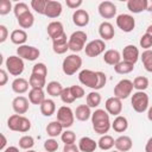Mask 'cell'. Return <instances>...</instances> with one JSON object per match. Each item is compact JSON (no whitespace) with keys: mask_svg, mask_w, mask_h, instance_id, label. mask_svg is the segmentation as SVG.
<instances>
[{"mask_svg":"<svg viewBox=\"0 0 152 152\" xmlns=\"http://www.w3.org/2000/svg\"><path fill=\"white\" fill-rule=\"evenodd\" d=\"M91 124H93V129L101 135H104L112 127L109 114L104 109H96L91 114Z\"/></svg>","mask_w":152,"mask_h":152,"instance_id":"cell-1","label":"cell"},{"mask_svg":"<svg viewBox=\"0 0 152 152\" xmlns=\"http://www.w3.org/2000/svg\"><path fill=\"white\" fill-rule=\"evenodd\" d=\"M7 126L11 131L14 132H20V133H25L28 132L31 128V121L19 114H13L8 118L7 120Z\"/></svg>","mask_w":152,"mask_h":152,"instance_id":"cell-2","label":"cell"},{"mask_svg":"<svg viewBox=\"0 0 152 152\" xmlns=\"http://www.w3.org/2000/svg\"><path fill=\"white\" fill-rule=\"evenodd\" d=\"M81 66H82V58L76 53L66 56L62 63L63 72L66 76H71V75L76 74V71H78Z\"/></svg>","mask_w":152,"mask_h":152,"instance_id":"cell-3","label":"cell"},{"mask_svg":"<svg viewBox=\"0 0 152 152\" xmlns=\"http://www.w3.org/2000/svg\"><path fill=\"white\" fill-rule=\"evenodd\" d=\"M87 33L84 31H75L71 33V36L68 39V44H69V50H71L72 52H80L86 48V42H87Z\"/></svg>","mask_w":152,"mask_h":152,"instance_id":"cell-4","label":"cell"},{"mask_svg":"<svg viewBox=\"0 0 152 152\" xmlns=\"http://www.w3.org/2000/svg\"><path fill=\"white\" fill-rule=\"evenodd\" d=\"M75 113L68 106H62L57 110V121L63 126V128H69L74 125Z\"/></svg>","mask_w":152,"mask_h":152,"instance_id":"cell-5","label":"cell"},{"mask_svg":"<svg viewBox=\"0 0 152 152\" xmlns=\"http://www.w3.org/2000/svg\"><path fill=\"white\" fill-rule=\"evenodd\" d=\"M131 103L137 113H144L148 108V95L145 91H135L132 95Z\"/></svg>","mask_w":152,"mask_h":152,"instance_id":"cell-6","label":"cell"},{"mask_svg":"<svg viewBox=\"0 0 152 152\" xmlns=\"http://www.w3.org/2000/svg\"><path fill=\"white\" fill-rule=\"evenodd\" d=\"M7 71L13 76H20L24 71V61L19 56H10L5 62Z\"/></svg>","mask_w":152,"mask_h":152,"instance_id":"cell-7","label":"cell"},{"mask_svg":"<svg viewBox=\"0 0 152 152\" xmlns=\"http://www.w3.org/2000/svg\"><path fill=\"white\" fill-rule=\"evenodd\" d=\"M132 90H133V82L131 80L124 78L119 81L114 87V96L120 100H124L132 94Z\"/></svg>","mask_w":152,"mask_h":152,"instance_id":"cell-8","label":"cell"},{"mask_svg":"<svg viewBox=\"0 0 152 152\" xmlns=\"http://www.w3.org/2000/svg\"><path fill=\"white\" fill-rule=\"evenodd\" d=\"M78 80L83 86L95 89L97 86V71L84 69L78 74Z\"/></svg>","mask_w":152,"mask_h":152,"instance_id":"cell-9","label":"cell"},{"mask_svg":"<svg viewBox=\"0 0 152 152\" xmlns=\"http://www.w3.org/2000/svg\"><path fill=\"white\" fill-rule=\"evenodd\" d=\"M106 49V44H104V40L102 39H94L91 42H89L86 48H84V51H86V55L88 57H96L99 55H101Z\"/></svg>","mask_w":152,"mask_h":152,"instance_id":"cell-10","label":"cell"},{"mask_svg":"<svg viewBox=\"0 0 152 152\" xmlns=\"http://www.w3.org/2000/svg\"><path fill=\"white\" fill-rule=\"evenodd\" d=\"M17 53L21 59L36 61L40 55V51L37 48L31 46V45H20L17 49Z\"/></svg>","mask_w":152,"mask_h":152,"instance_id":"cell-11","label":"cell"},{"mask_svg":"<svg viewBox=\"0 0 152 152\" xmlns=\"http://www.w3.org/2000/svg\"><path fill=\"white\" fill-rule=\"evenodd\" d=\"M116 26L124 32H131L135 27V20L131 14H119L116 17Z\"/></svg>","mask_w":152,"mask_h":152,"instance_id":"cell-12","label":"cell"},{"mask_svg":"<svg viewBox=\"0 0 152 152\" xmlns=\"http://www.w3.org/2000/svg\"><path fill=\"white\" fill-rule=\"evenodd\" d=\"M97 10H99V14L103 19H112L116 14V6L112 1H102V2H100Z\"/></svg>","mask_w":152,"mask_h":152,"instance_id":"cell-13","label":"cell"},{"mask_svg":"<svg viewBox=\"0 0 152 152\" xmlns=\"http://www.w3.org/2000/svg\"><path fill=\"white\" fill-rule=\"evenodd\" d=\"M62 4L59 1H56V0H48L46 2V6H45V12H44V15H46L48 18H58L61 14H62Z\"/></svg>","mask_w":152,"mask_h":152,"instance_id":"cell-14","label":"cell"},{"mask_svg":"<svg viewBox=\"0 0 152 152\" xmlns=\"http://www.w3.org/2000/svg\"><path fill=\"white\" fill-rule=\"evenodd\" d=\"M121 58L122 61H126L128 63H132V64H135L139 59V50L135 45H126L122 50V53H121Z\"/></svg>","mask_w":152,"mask_h":152,"instance_id":"cell-15","label":"cell"},{"mask_svg":"<svg viewBox=\"0 0 152 152\" xmlns=\"http://www.w3.org/2000/svg\"><path fill=\"white\" fill-rule=\"evenodd\" d=\"M104 107H106V110L108 114L110 115H120L121 114V110H122V102L120 99L115 97V96H112L109 99H107L106 103H104Z\"/></svg>","mask_w":152,"mask_h":152,"instance_id":"cell-16","label":"cell"},{"mask_svg":"<svg viewBox=\"0 0 152 152\" xmlns=\"http://www.w3.org/2000/svg\"><path fill=\"white\" fill-rule=\"evenodd\" d=\"M66 34L64 33L63 36L58 37L57 39L52 40V50L57 55H63L69 50V44H68V39H66Z\"/></svg>","mask_w":152,"mask_h":152,"instance_id":"cell-17","label":"cell"},{"mask_svg":"<svg viewBox=\"0 0 152 152\" xmlns=\"http://www.w3.org/2000/svg\"><path fill=\"white\" fill-rule=\"evenodd\" d=\"M89 13L86 10H76L72 14V23L78 27H84L89 24Z\"/></svg>","mask_w":152,"mask_h":152,"instance_id":"cell-18","label":"cell"},{"mask_svg":"<svg viewBox=\"0 0 152 152\" xmlns=\"http://www.w3.org/2000/svg\"><path fill=\"white\" fill-rule=\"evenodd\" d=\"M12 108L15 114H25L28 110V100L25 96H17L12 101Z\"/></svg>","mask_w":152,"mask_h":152,"instance_id":"cell-19","label":"cell"},{"mask_svg":"<svg viewBox=\"0 0 152 152\" xmlns=\"http://www.w3.org/2000/svg\"><path fill=\"white\" fill-rule=\"evenodd\" d=\"M46 31H48V34L49 37L53 40V39H57L58 37L63 36L65 32H64V27H63V24L61 21H51L48 27H46Z\"/></svg>","mask_w":152,"mask_h":152,"instance_id":"cell-20","label":"cell"},{"mask_svg":"<svg viewBox=\"0 0 152 152\" xmlns=\"http://www.w3.org/2000/svg\"><path fill=\"white\" fill-rule=\"evenodd\" d=\"M99 34L102 38V40H109L114 37L115 32H114V27L108 21H103L100 24L99 26Z\"/></svg>","mask_w":152,"mask_h":152,"instance_id":"cell-21","label":"cell"},{"mask_svg":"<svg viewBox=\"0 0 152 152\" xmlns=\"http://www.w3.org/2000/svg\"><path fill=\"white\" fill-rule=\"evenodd\" d=\"M114 146L119 152H127L132 148L133 142L128 135H120L118 139H115Z\"/></svg>","mask_w":152,"mask_h":152,"instance_id":"cell-22","label":"cell"},{"mask_svg":"<svg viewBox=\"0 0 152 152\" xmlns=\"http://www.w3.org/2000/svg\"><path fill=\"white\" fill-rule=\"evenodd\" d=\"M103 61H104V63L115 66L118 63L121 62V53L118 50H114V49L107 50L103 53Z\"/></svg>","mask_w":152,"mask_h":152,"instance_id":"cell-23","label":"cell"},{"mask_svg":"<svg viewBox=\"0 0 152 152\" xmlns=\"http://www.w3.org/2000/svg\"><path fill=\"white\" fill-rule=\"evenodd\" d=\"M97 147V142L89 137H83L78 141V148L82 152H94Z\"/></svg>","mask_w":152,"mask_h":152,"instance_id":"cell-24","label":"cell"},{"mask_svg":"<svg viewBox=\"0 0 152 152\" xmlns=\"http://www.w3.org/2000/svg\"><path fill=\"white\" fill-rule=\"evenodd\" d=\"M45 100V94L44 90L40 88H32L28 91V101L32 104H42L43 101Z\"/></svg>","mask_w":152,"mask_h":152,"instance_id":"cell-25","label":"cell"},{"mask_svg":"<svg viewBox=\"0 0 152 152\" xmlns=\"http://www.w3.org/2000/svg\"><path fill=\"white\" fill-rule=\"evenodd\" d=\"M147 4H148L147 0H128L127 8L132 13H140L147 10Z\"/></svg>","mask_w":152,"mask_h":152,"instance_id":"cell-26","label":"cell"},{"mask_svg":"<svg viewBox=\"0 0 152 152\" xmlns=\"http://www.w3.org/2000/svg\"><path fill=\"white\" fill-rule=\"evenodd\" d=\"M10 39L13 44L15 45H25L26 40H27V33L24 31V30H14L11 32V36H10Z\"/></svg>","mask_w":152,"mask_h":152,"instance_id":"cell-27","label":"cell"},{"mask_svg":"<svg viewBox=\"0 0 152 152\" xmlns=\"http://www.w3.org/2000/svg\"><path fill=\"white\" fill-rule=\"evenodd\" d=\"M28 86L30 83L23 78V77H17L13 82H12V90L15 94H24L28 90Z\"/></svg>","mask_w":152,"mask_h":152,"instance_id":"cell-28","label":"cell"},{"mask_svg":"<svg viewBox=\"0 0 152 152\" xmlns=\"http://www.w3.org/2000/svg\"><path fill=\"white\" fill-rule=\"evenodd\" d=\"M91 112H90V107L88 104H80L76 107L75 110V118L80 121H87L89 118H91Z\"/></svg>","mask_w":152,"mask_h":152,"instance_id":"cell-29","label":"cell"},{"mask_svg":"<svg viewBox=\"0 0 152 152\" xmlns=\"http://www.w3.org/2000/svg\"><path fill=\"white\" fill-rule=\"evenodd\" d=\"M112 128L115 132H118V133H124L128 128V121H127V119L125 116H122V115H118L114 119V121L112 122Z\"/></svg>","mask_w":152,"mask_h":152,"instance_id":"cell-30","label":"cell"},{"mask_svg":"<svg viewBox=\"0 0 152 152\" xmlns=\"http://www.w3.org/2000/svg\"><path fill=\"white\" fill-rule=\"evenodd\" d=\"M56 110V103L51 99H45L40 104V113L44 116H51Z\"/></svg>","mask_w":152,"mask_h":152,"instance_id":"cell-31","label":"cell"},{"mask_svg":"<svg viewBox=\"0 0 152 152\" xmlns=\"http://www.w3.org/2000/svg\"><path fill=\"white\" fill-rule=\"evenodd\" d=\"M46 133H48V135H50L51 138H55V137H57V135H61V134L63 133V126H62L57 120L51 121V122L48 124V126H46Z\"/></svg>","mask_w":152,"mask_h":152,"instance_id":"cell-32","label":"cell"},{"mask_svg":"<svg viewBox=\"0 0 152 152\" xmlns=\"http://www.w3.org/2000/svg\"><path fill=\"white\" fill-rule=\"evenodd\" d=\"M114 144H115L114 138H113L112 135H108V134L102 135V137L99 139V141H97V146H99L101 150H103V151L110 150V148L114 146Z\"/></svg>","mask_w":152,"mask_h":152,"instance_id":"cell-33","label":"cell"},{"mask_svg":"<svg viewBox=\"0 0 152 152\" xmlns=\"http://www.w3.org/2000/svg\"><path fill=\"white\" fill-rule=\"evenodd\" d=\"M28 83L31 88H40L43 89L44 87H46V77L36 75V74H31L30 78H28Z\"/></svg>","mask_w":152,"mask_h":152,"instance_id":"cell-34","label":"cell"},{"mask_svg":"<svg viewBox=\"0 0 152 152\" xmlns=\"http://www.w3.org/2000/svg\"><path fill=\"white\" fill-rule=\"evenodd\" d=\"M63 89L64 88L62 87V84L57 81H51L46 84V93L51 96H61Z\"/></svg>","mask_w":152,"mask_h":152,"instance_id":"cell-35","label":"cell"},{"mask_svg":"<svg viewBox=\"0 0 152 152\" xmlns=\"http://www.w3.org/2000/svg\"><path fill=\"white\" fill-rule=\"evenodd\" d=\"M134 69V64L132 63H128L126 61H121L120 63H118L115 66H114V70L116 74H120V75H126V74H129L132 72Z\"/></svg>","mask_w":152,"mask_h":152,"instance_id":"cell-36","label":"cell"},{"mask_svg":"<svg viewBox=\"0 0 152 152\" xmlns=\"http://www.w3.org/2000/svg\"><path fill=\"white\" fill-rule=\"evenodd\" d=\"M33 23H34V17L31 12H27L26 14L18 18V24L21 28H30V27H32Z\"/></svg>","mask_w":152,"mask_h":152,"instance_id":"cell-37","label":"cell"},{"mask_svg":"<svg viewBox=\"0 0 152 152\" xmlns=\"http://www.w3.org/2000/svg\"><path fill=\"white\" fill-rule=\"evenodd\" d=\"M148 87V80L145 76H137L133 80V88H135L138 91H144Z\"/></svg>","mask_w":152,"mask_h":152,"instance_id":"cell-38","label":"cell"},{"mask_svg":"<svg viewBox=\"0 0 152 152\" xmlns=\"http://www.w3.org/2000/svg\"><path fill=\"white\" fill-rule=\"evenodd\" d=\"M101 103V95L97 91H90L87 95V104L90 108H95Z\"/></svg>","mask_w":152,"mask_h":152,"instance_id":"cell-39","label":"cell"},{"mask_svg":"<svg viewBox=\"0 0 152 152\" xmlns=\"http://www.w3.org/2000/svg\"><path fill=\"white\" fill-rule=\"evenodd\" d=\"M141 62L144 68L148 72H152V50H145L141 53Z\"/></svg>","mask_w":152,"mask_h":152,"instance_id":"cell-40","label":"cell"},{"mask_svg":"<svg viewBox=\"0 0 152 152\" xmlns=\"http://www.w3.org/2000/svg\"><path fill=\"white\" fill-rule=\"evenodd\" d=\"M34 145V139L31 135H24L19 139V147L23 150H31Z\"/></svg>","mask_w":152,"mask_h":152,"instance_id":"cell-41","label":"cell"},{"mask_svg":"<svg viewBox=\"0 0 152 152\" xmlns=\"http://www.w3.org/2000/svg\"><path fill=\"white\" fill-rule=\"evenodd\" d=\"M13 12H14V15L17 17V19H18L21 15L26 14L27 12H30V10H28V6L25 2H17L14 5V7H13Z\"/></svg>","mask_w":152,"mask_h":152,"instance_id":"cell-42","label":"cell"},{"mask_svg":"<svg viewBox=\"0 0 152 152\" xmlns=\"http://www.w3.org/2000/svg\"><path fill=\"white\" fill-rule=\"evenodd\" d=\"M46 2H48V0H32L31 1V7L38 14H44Z\"/></svg>","mask_w":152,"mask_h":152,"instance_id":"cell-43","label":"cell"},{"mask_svg":"<svg viewBox=\"0 0 152 152\" xmlns=\"http://www.w3.org/2000/svg\"><path fill=\"white\" fill-rule=\"evenodd\" d=\"M61 139L62 141L64 142V145H71V144H75V140H76V134L72 132V131H64L62 134H61Z\"/></svg>","mask_w":152,"mask_h":152,"instance_id":"cell-44","label":"cell"},{"mask_svg":"<svg viewBox=\"0 0 152 152\" xmlns=\"http://www.w3.org/2000/svg\"><path fill=\"white\" fill-rule=\"evenodd\" d=\"M32 74H36V75L43 76V77H46V75H48V68H46V65L44 63H37L32 68Z\"/></svg>","mask_w":152,"mask_h":152,"instance_id":"cell-45","label":"cell"},{"mask_svg":"<svg viewBox=\"0 0 152 152\" xmlns=\"http://www.w3.org/2000/svg\"><path fill=\"white\" fill-rule=\"evenodd\" d=\"M61 100H62L64 103H66V104L72 103V102L75 101V97H74L72 94H71L70 87H66V88L63 89V91H62V94H61Z\"/></svg>","mask_w":152,"mask_h":152,"instance_id":"cell-46","label":"cell"},{"mask_svg":"<svg viewBox=\"0 0 152 152\" xmlns=\"http://www.w3.org/2000/svg\"><path fill=\"white\" fill-rule=\"evenodd\" d=\"M12 10V2L10 0H0V15H6Z\"/></svg>","mask_w":152,"mask_h":152,"instance_id":"cell-47","label":"cell"},{"mask_svg":"<svg viewBox=\"0 0 152 152\" xmlns=\"http://www.w3.org/2000/svg\"><path fill=\"white\" fill-rule=\"evenodd\" d=\"M140 46L145 50H150V48L152 46V37L147 33L142 34L140 38Z\"/></svg>","mask_w":152,"mask_h":152,"instance_id":"cell-48","label":"cell"},{"mask_svg":"<svg viewBox=\"0 0 152 152\" xmlns=\"http://www.w3.org/2000/svg\"><path fill=\"white\" fill-rule=\"evenodd\" d=\"M44 148L46 152H55L58 150V142L55 139H48L44 142Z\"/></svg>","mask_w":152,"mask_h":152,"instance_id":"cell-49","label":"cell"},{"mask_svg":"<svg viewBox=\"0 0 152 152\" xmlns=\"http://www.w3.org/2000/svg\"><path fill=\"white\" fill-rule=\"evenodd\" d=\"M70 90H71V94L75 97V100L76 99H82L84 96V89L81 86H71Z\"/></svg>","mask_w":152,"mask_h":152,"instance_id":"cell-50","label":"cell"},{"mask_svg":"<svg viewBox=\"0 0 152 152\" xmlns=\"http://www.w3.org/2000/svg\"><path fill=\"white\" fill-rule=\"evenodd\" d=\"M107 83V77H106V74L102 72V71H97V86L95 88V90H99V89H102Z\"/></svg>","mask_w":152,"mask_h":152,"instance_id":"cell-51","label":"cell"},{"mask_svg":"<svg viewBox=\"0 0 152 152\" xmlns=\"http://www.w3.org/2000/svg\"><path fill=\"white\" fill-rule=\"evenodd\" d=\"M65 4H66V6H68L69 8L78 10V7L83 4V1H82V0H66Z\"/></svg>","mask_w":152,"mask_h":152,"instance_id":"cell-52","label":"cell"},{"mask_svg":"<svg viewBox=\"0 0 152 152\" xmlns=\"http://www.w3.org/2000/svg\"><path fill=\"white\" fill-rule=\"evenodd\" d=\"M8 36V30L5 25H0V43H4L7 39Z\"/></svg>","mask_w":152,"mask_h":152,"instance_id":"cell-53","label":"cell"},{"mask_svg":"<svg viewBox=\"0 0 152 152\" xmlns=\"http://www.w3.org/2000/svg\"><path fill=\"white\" fill-rule=\"evenodd\" d=\"M8 76H7V71L4 69H0V87H4L7 83Z\"/></svg>","mask_w":152,"mask_h":152,"instance_id":"cell-54","label":"cell"},{"mask_svg":"<svg viewBox=\"0 0 152 152\" xmlns=\"http://www.w3.org/2000/svg\"><path fill=\"white\" fill-rule=\"evenodd\" d=\"M63 152H80V148H78V146H76L75 144H71V145H64V147H63Z\"/></svg>","mask_w":152,"mask_h":152,"instance_id":"cell-55","label":"cell"},{"mask_svg":"<svg viewBox=\"0 0 152 152\" xmlns=\"http://www.w3.org/2000/svg\"><path fill=\"white\" fill-rule=\"evenodd\" d=\"M145 152H152V137L147 140V142L145 145Z\"/></svg>","mask_w":152,"mask_h":152,"instance_id":"cell-56","label":"cell"},{"mask_svg":"<svg viewBox=\"0 0 152 152\" xmlns=\"http://www.w3.org/2000/svg\"><path fill=\"white\" fill-rule=\"evenodd\" d=\"M6 142H7V140H6V137L4 135V134H1V144H0V150H5V146H6Z\"/></svg>","mask_w":152,"mask_h":152,"instance_id":"cell-57","label":"cell"},{"mask_svg":"<svg viewBox=\"0 0 152 152\" xmlns=\"http://www.w3.org/2000/svg\"><path fill=\"white\" fill-rule=\"evenodd\" d=\"M2 152H19V148L15 146H10V147H6Z\"/></svg>","mask_w":152,"mask_h":152,"instance_id":"cell-58","label":"cell"},{"mask_svg":"<svg viewBox=\"0 0 152 152\" xmlns=\"http://www.w3.org/2000/svg\"><path fill=\"white\" fill-rule=\"evenodd\" d=\"M147 119H148L150 121H152V107H150V109H148V112H147Z\"/></svg>","mask_w":152,"mask_h":152,"instance_id":"cell-59","label":"cell"},{"mask_svg":"<svg viewBox=\"0 0 152 152\" xmlns=\"http://www.w3.org/2000/svg\"><path fill=\"white\" fill-rule=\"evenodd\" d=\"M146 33H147V34H150V36L152 37V25L147 26V28H146Z\"/></svg>","mask_w":152,"mask_h":152,"instance_id":"cell-60","label":"cell"},{"mask_svg":"<svg viewBox=\"0 0 152 152\" xmlns=\"http://www.w3.org/2000/svg\"><path fill=\"white\" fill-rule=\"evenodd\" d=\"M146 11L152 12V1H148V4H147V10H146Z\"/></svg>","mask_w":152,"mask_h":152,"instance_id":"cell-61","label":"cell"},{"mask_svg":"<svg viewBox=\"0 0 152 152\" xmlns=\"http://www.w3.org/2000/svg\"><path fill=\"white\" fill-rule=\"evenodd\" d=\"M26 152H36V151H34V150H27Z\"/></svg>","mask_w":152,"mask_h":152,"instance_id":"cell-62","label":"cell"},{"mask_svg":"<svg viewBox=\"0 0 152 152\" xmlns=\"http://www.w3.org/2000/svg\"><path fill=\"white\" fill-rule=\"evenodd\" d=\"M112 152H119V151H118V150H116V151H112Z\"/></svg>","mask_w":152,"mask_h":152,"instance_id":"cell-63","label":"cell"},{"mask_svg":"<svg viewBox=\"0 0 152 152\" xmlns=\"http://www.w3.org/2000/svg\"><path fill=\"white\" fill-rule=\"evenodd\" d=\"M151 13H152V12H151Z\"/></svg>","mask_w":152,"mask_h":152,"instance_id":"cell-64","label":"cell"}]
</instances>
